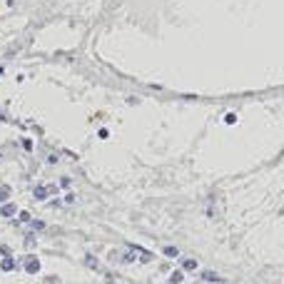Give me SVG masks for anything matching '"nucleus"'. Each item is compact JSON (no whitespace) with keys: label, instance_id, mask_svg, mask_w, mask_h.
Here are the masks:
<instances>
[{"label":"nucleus","instance_id":"5","mask_svg":"<svg viewBox=\"0 0 284 284\" xmlns=\"http://www.w3.org/2000/svg\"><path fill=\"white\" fill-rule=\"evenodd\" d=\"M165 254H167V257H177V249H175V247H167Z\"/></svg>","mask_w":284,"mask_h":284},{"label":"nucleus","instance_id":"3","mask_svg":"<svg viewBox=\"0 0 284 284\" xmlns=\"http://www.w3.org/2000/svg\"><path fill=\"white\" fill-rule=\"evenodd\" d=\"M195 267H197L195 259H185V262H182V269H195Z\"/></svg>","mask_w":284,"mask_h":284},{"label":"nucleus","instance_id":"4","mask_svg":"<svg viewBox=\"0 0 284 284\" xmlns=\"http://www.w3.org/2000/svg\"><path fill=\"white\" fill-rule=\"evenodd\" d=\"M13 212H15V207H13V205H5V207H3V217H10Z\"/></svg>","mask_w":284,"mask_h":284},{"label":"nucleus","instance_id":"1","mask_svg":"<svg viewBox=\"0 0 284 284\" xmlns=\"http://www.w3.org/2000/svg\"><path fill=\"white\" fill-rule=\"evenodd\" d=\"M53 189H55V187H37V189H35V199H45Z\"/></svg>","mask_w":284,"mask_h":284},{"label":"nucleus","instance_id":"6","mask_svg":"<svg viewBox=\"0 0 284 284\" xmlns=\"http://www.w3.org/2000/svg\"><path fill=\"white\" fill-rule=\"evenodd\" d=\"M8 197H10V189L3 187V189H0V199H8Z\"/></svg>","mask_w":284,"mask_h":284},{"label":"nucleus","instance_id":"7","mask_svg":"<svg viewBox=\"0 0 284 284\" xmlns=\"http://www.w3.org/2000/svg\"><path fill=\"white\" fill-rule=\"evenodd\" d=\"M3 269H13V259H3Z\"/></svg>","mask_w":284,"mask_h":284},{"label":"nucleus","instance_id":"2","mask_svg":"<svg viewBox=\"0 0 284 284\" xmlns=\"http://www.w3.org/2000/svg\"><path fill=\"white\" fill-rule=\"evenodd\" d=\"M27 269H30V272H37V269H40V264H37V259H35V257H30V259H27Z\"/></svg>","mask_w":284,"mask_h":284}]
</instances>
